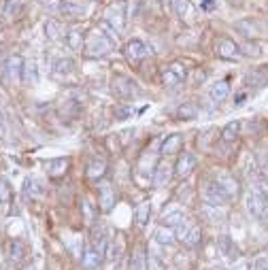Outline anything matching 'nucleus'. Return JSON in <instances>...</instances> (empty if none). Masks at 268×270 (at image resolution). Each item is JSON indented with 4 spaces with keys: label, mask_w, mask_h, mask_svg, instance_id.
Segmentation results:
<instances>
[{
    "label": "nucleus",
    "mask_w": 268,
    "mask_h": 270,
    "mask_svg": "<svg viewBox=\"0 0 268 270\" xmlns=\"http://www.w3.org/2000/svg\"><path fill=\"white\" fill-rule=\"evenodd\" d=\"M60 13L64 17H70V19H79L83 13H85V7L77 0H62L60 3Z\"/></svg>",
    "instance_id": "nucleus-13"
},
{
    "label": "nucleus",
    "mask_w": 268,
    "mask_h": 270,
    "mask_svg": "<svg viewBox=\"0 0 268 270\" xmlns=\"http://www.w3.org/2000/svg\"><path fill=\"white\" fill-rule=\"evenodd\" d=\"M107 173V162L102 158H92L87 164V177L92 179V181H98V179H102Z\"/></svg>",
    "instance_id": "nucleus-16"
},
{
    "label": "nucleus",
    "mask_w": 268,
    "mask_h": 270,
    "mask_svg": "<svg viewBox=\"0 0 268 270\" xmlns=\"http://www.w3.org/2000/svg\"><path fill=\"white\" fill-rule=\"evenodd\" d=\"M200 240H202V232H200V228H196V226H189V230L185 232V236H183V245L185 247H196V245H200Z\"/></svg>",
    "instance_id": "nucleus-28"
},
{
    "label": "nucleus",
    "mask_w": 268,
    "mask_h": 270,
    "mask_svg": "<svg viewBox=\"0 0 268 270\" xmlns=\"http://www.w3.org/2000/svg\"><path fill=\"white\" fill-rule=\"evenodd\" d=\"M209 94H211V100L213 102H224L228 98V94H230V81L228 79H222V81L213 83Z\"/></svg>",
    "instance_id": "nucleus-18"
},
{
    "label": "nucleus",
    "mask_w": 268,
    "mask_h": 270,
    "mask_svg": "<svg viewBox=\"0 0 268 270\" xmlns=\"http://www.w3.org/2000/svg\"><path fill=\"white\" fill-rule=\"evenodd\" d=\"M185 77H187V68L181 62H173V64H168V66L162 68V83L166 87H175L179 83H183Z\"/></svg>",
    "instance_id": "nucleus-2"
},
{
    "label": "nucleus",
    "mask_w": 268,
    "mask_h": 270,
    "mask_svg": "<svg viewBox=\"0 0 268 270\" xmlns=\"http://www.w3.org/2000/svg\"><path fill=\"white\" fill-rule=\"evenodd\" d=\"M262 189H264V198L268 200V179H266V181L262 183Z\"/></svg>",
    "instance_id": "nucleus-46"
},
{
    "label": "nucleus",
    "mask_w": 268,
    "mask_h": 270,
    "mask_svg": "<svg viewBox=\"0 0 268 270\" xmlns=\"http://www.w3.org/2000/svg\"><path fill=\"white\" fill-rule=\"evenodd\" d=\"M23 9V0H7L5 3V15L7 17H17Z\"/></svg>",
    "instance_id": "nucleus-37"
},
{
    "label": "nucleus",
    "mask_w": 268,
    "mask_h": 270,
    "mask_svg": "<svg viewBox=\"0 0 268 270\" xmlns=\"http://www.w3.org/2000/svg\"><path fill=\"white\" fill-rule=\"evenodd\" d=\"M153 238H156L158 245H162V247H170L177 236H175V232H173V228L160 226V228L156 230V232H153Z\"/></svg>",
    "instance_id": "nucleus-20"
},
{
    "label": "nucleus",
    "mask_w": 268,
    "mask_h": 270,
    "mask_svg": "<svg viewBox=\"0 0 268 270\" xmlns=\"http://www.w3.org/2000/svg\"><path fill=\"white\" fill-rule=\"evenodd\" d=\"M149 215H151V204L149 202L138 204V209H136V226L145 228L147 222H149Z\"/></svg>",
    "instance_id": "nucleus-33"
},
{
    "label": "nucleus",
    "mask_w": 268,
    "mask_h": 270,
    "mask_svg": "<svg viewBox=\"0 0 268 270\" xmlns=\"http://www.w3.org/2000/svg\"><path fill=\"white\" fill-rule=\"evenodd\" d=\"M21 72H23V60L19 56H11L5 62V75L11 83H21Z\"/></svg>",
    "instance_id": "nucleus-9"
},
{
    "label": "nucleus",
    "mask_w": 268,
    "mask_h": 270,
    "mask_svg": "<svg viewBox=\"0 0 268 270\" xmlns=\"http://www.w3.org/2000/svg\"><path fill=\"white\" fill-rule=\"evenodd\" d=\"M251 270H268V255H260V258H255V262L251 264Z\"/></svg>",
    "instance_id": "nucleus-41"
},
{
    "label": "nucleus",
    "mask_w": 268,
    "mask_h": 270,
    "mask_svg": "<svg viewBox=\"0 0 268 270\" xmlns=\"http://www.w3.org/2000/svg\"><path fill=\"white\" fill-rule=\"evenodd\" d=\"M200 7H202L204 11H213V9H215V0H204Z\"/></svg>",
    "instance_id": "nucleus-42"
},
{
    "label": "nucleus",
    "mask_w": 268,
    "mask_h": 270,
    "mask_svg": "<svg viewBox=\"0 0 268 270\" xmlns=\"http://www.w3.org/2000/svg\"><path fill=\"white\" fill-rule=\"evenodd\" d=\"M245 54H249V56H260V49L255 47V45H247V51Z\"/></svg>",
    "instance_id": "nucleus-43"
},
{
    "label": "nucleus",
    "mask_w": 268,
    "mask_h": 270,
    "mask_svg": "<svg viewBox=\"0 0 268 270\" xmlns=\"http://www.w3.org/2000/svg\"><path fill=\"white\" fill-rule=\"evenodd\" d=\"M183 147V136L181 134H170L162 140V147H160V153L162 156H173V153H179V149Z\"/></svg>",
    "instance_id": "nucleus-14"
},
{
    "label": "nucleus",
    "mask_w": 268,
    "mask_h": 270,
    "mask_svg": "<svg viewBox=\"0 0 268 270\" xmlns=\"http://www.w3.org/2000/svg\"><path fill=\"white\" fill-rule=\"evenodd\" d=\"M238 130H240V124H238V121H230V124H226L224 132H222V136H224L226 143H232V140L238 136Z\"/></svg>",
    "instance_id": "nucleus-38"
},
{
    "label": "nucleus",
    "mask_w": 268,
    "mask_h": 270,
    "mask_svg": "<svg viewBox=\"0 0 268 270\" xmlns=\"http://www.w3.org/2000/svg\"><path fill=\"white\" fill-rule=\"evenodd\" d=\"M196 166H198V158L194 156V153L185 151V153H181V158L177 160V166H175V175H177L179 179H185V177H189L191 173L196 170Z\"/></svg>",
    "instance_id": "nucleus-6"
},
{
    "label": "nucleus",
    "mask_w": 268,
    "mask_h": 270,
    "mask_svg": "<svg viewBox=\"0 0 268 270\" xmlns=\"http://www.w3.org/2000/svg\"><path fill=\"white\" fill-rule=\"evenodd\" d=\"M81 211H83V219L87 226H92L94 224V209H92V204H89L87 200H81Z\"/></svg>",
    "instance_id": "nucleus-40"
},
{
    "label": "nucleus",
    "mask_w": 268,
    "mask_h": 270,
    "mask_svg": "<svg viewBox=\"0 0 268 270\" xmlns=\"http://www.w3.org/2000/svg\"><path fill=\"white\" fill-rule=\"evenodd\" d=\"M217 270H226V268H217Z\"/></svg>",
    "instance_id": "nucleus-48"
},
{
    "label": "nucleus",
    "mask_w": 268,
    "mask_h": 270,
    "mask_svg": "<svg viewBox=\"0 0 268 270\" xmlns=\"http://www.w3.org/2000/svg\"><path fill=\"white\" fill-rule=\"evenodd\" d=\"M113 45H115L113 38H109L102 30H96V32H92V36L87 38L85 51H87V56H89V58H100V56L111 54Z\"/></svg>",
    "instance_id": "nucleus-1"
},
{
    "label": "nucleus",
    "mask_w": 268,
    "mask_h": 270,
    "mask_svg": "<svg viewBox=\"0 0 268 270\" xmlns=\"http://www.w3.org/2000/svg\"><path fill=\"white\" fill-rule=\"evenodd\" d=\"M21 83H26V85H36L38 83V70H36V64L34 62H23Z\"/></svg>",
    "instance_id": "nucleus-21"
},
{
    "label": "nucleus",
    "mask_w": 268,
    "mask_h": 270,
    "mask_svg": "<svg viewBox=\"0 0 268 270\" xmlns=\"http://www.w3.org/2000/svg\"><path fill=\"white\" fill-rule=\"evenodd\" d=\"M132 113H134V109H132L130 105H117V107H115V111H113L115 119H119V121L130 119V117H132Z\"/></svg>",
    "instance_id": "nucleus-39"
},
{
    "label": "nucleus",
    "mask_w": 268,
    "mask_h": 270,
    "mask_svg": "<svg viewBox=\"0 0 268 270\" xmlns=\"http://www.w3.org/2000/svg\"><path fill=\"white\" fill-rule=\"evenodd\" d=\"M41 194V183L36 181V179H26V183H23V198H32V196H38Z\"/></svg>",
    "instance_id": "nucleus-36"
},
{
    "label": "nucleus",
    "mask_w": 268,
    "mask_h": 270,
    "mask_svg": "<svg viewBox=\"0 0 268 270\" xmlns=\"http://www.w3.org/2000/svg\"><path fill=\"white\" fill-rule=\"evenodd\" d=\"M98 202H100V211L109 213L115 204V187L111 183H100L98 185Z\"/></svg>",
    "instance_id": "nucleus-10"
},
{
    "label": "nucleus",
    "mask_w": 268,
    "mask_h": 270,
    "mask_svg": "<svg viewBox=\"0 0 268 270\" xmlns=\"http://www.w3.org/2000/svg\"><path fill=\"white\" fill-rule=\"evenodd\" d=\"M234 270H251V264H249V262H240Z\"/></svg>",
    "instance_id": "nucleus-44"
},
{
    "label": "nucleus",
    "mask_w": 268,
    "mask_h": 270,
    "mask_svg": "<svg viewBox=\"0 0 268 270\" xmlns=\"http://www.w3.org/2000/svg\"><path fill=\"white\" fill-rule=\"evenodd\" d=\"M245 98H247L245 94H238V96H236V102H234V105H236V107H240V105H242V100H245Z\"/></svg>",
    "instance_id": "nucleus-45"
},
{
    "label": "nucleus",
    "mask_w": 268,
    "mask_h": 270,
    "mask_svg": "<svg viewBox=\"0 0 268 270\" xmlns=\"http://www.w3.org/2000/svg\"><path fill=\"white\" fill-rule=\"evenodd\" d=\"M217 56L224 58V60H240L242 51H240V47L234 41H230V38H222V41L217 43Z\"/></svg>",
    "instance_id": "nucleus-11"
},
{
    "label": "nucleus",
    "mask_w": 268,
    "mask_h": 270,
    "mask_svg": "<svg viewBox=\"0 0 268 270\" xmlns=\"http://www.w3.org/2000/svg\"><path fill=\"white\" fill-rule=\"evenodd\" d=\"M113 92L119 98H134V96H138V87L130 77L117 75V77H113Z\"/></svg>",
    "instance_id": "nucleus-5"
},
{
    "label": "nucleus",
    "mask_w": 268,
    "mask_h": 270,
    "mask_svg": "<svg viewBox=\"0 0 268 270\" xmlns=\"http://www.w3.org/2000/svg\"><path fill=\"white\" fill-rule=\"evenodd\" d=\"M9 258H11V262H15V264H19L23 258H26V247H23V242L21 240H11V245H9Z\"/></svg>",
    "instance_id": "nucleus-29"
},
{
    "label": "nucleus",
    "mask_w": 268,
    "mask_h": 270,
    "mask_svg": "<svg viewBox=\"0 0 268 270\" xmlns=\"http://www.w3.org/2000/svg\"><path fill=\"white\" fill-rule=\"evenodd\" d=\"M170 175H173V168L168 164H158L156 166V170H153V185L156 187H164L166 183L170 181Z\"/></svg>",
    "instance_id": "nucleus-17"
},
{
    "label": "nucleus",
    "mask_w": 268,
    "mask_h": 270,
    "mask_svg": "<svg viewBox=\"0 0 268 270\" xmlns=\"http://www.w3.org/2000/svg\"><path fill=\"white\" fill-rule=\"evenodd\" d=\"M220 249H222V253L226 255V258H230V260H236L238 258V249L232 245V240H230L228 236H224L220 240Z\"/></svg>",
    "instance_id": "nucleus-34"
},
{
    "label": "nucleus",
    "mask_w": 268,
    "mask_h": 270,
    "mask_svg": "<svg viewBox=\"0 0 268 270\" xmlns=\"http://www.w3.org/2000/svg\"><path fill=\"white\" fill-rule=\"evenodd\" d=\"M105 21L119 32L124 28V23H126V3H113V5H109L107 11H105Z\"/></svg>",
    "instance_id": "nucleus-3"
},
{
    "label": "nucleus",
    "mask_w": 268,
    "mask_h": 270,
    "mask_svg": "<svg viewBox=\"0 0 268 270\" xmlns=\"http://www.w3.org/2000/svg\"><path fill=\"white\" fill-rule=\"evenodd\" d=\"M62 34V23L58 19H47L45 23V36L49 38V41H56V38H60Z\"/></svg>",
    "instance_id": "nucleus-32"
},
{
    "label": "nucleus",
    "mask_w": 268,
    "mask_h": 270,
    "mask_svg": "<svg viewBox=\"0 0 268 270\" xmlns=\"http://www.w3.org/2000/svg\"><path fill=\"white\" fill-rule=\"evenodd\" d=\"M92 247L105 255V251H107V247H109V238H107V232H105L102 228L96 230V232L92 234Z\"/></svg>",
    "instance_id": "nucleus-26"
},
{
    "label": "nucleus",
    "mask_w": 268,
    "mask_h": 270,
    "mask_svg": "<svg viewBox=\"0 0 268 270\" xmlns=\"http://www.w3.org/2000/svg\"><path fill=\"white\" fill-rule=\"evenodd\" d=\"M66 45L70 49H75V51H81V47H83V34L79 30H70L66 34Z\"/></svg>",
    "instance_id": "nucleus-35"
},
{
    "label": "nucleus",
    "mask_w": 268,
    "mask_h": 270,
    "mask_svg": "<svg viewBox=\"0 0 268 270\" xmlns=\"http://www.w3.org/2000/svg\"><path fill=\"white\" fill-rule=\"evenodd\" d=\"M202 215L207 217V219H209L211 224H220V222H224V211H222L220 207H213V204H207V202L202 204Z\"/></svg>",
    "instance_id": "nucleus-24"
},
{
    "label": "nucleus",
    "mask_w": 268,
    "mask_h": 270,
    "mask_svg": "<svg viewBox=\"0 0 268 270\" xmlns=\"http://www.w3.org/2000/svg\"><path fill=\"white\" fill-rule=\"evenodd\" d=\"M217 183L222 185V189L228 194V198H236L238 196V191H240L238 189V181L232 175H220V177H217Z\"/></svg>",
    "instance_id": "nucleus-15"
},
{
    "label": "nucleus",
    "mask_w": 268,
    "mask_h": 270,
    "mask_svg": "<svg viewBox=\"0 0 268 270\" xmlns=\"http://www.w3.org/2000/svg\"><path fill=\"white\" fill-rule=\"evenodd\" d=\"M228 200H230L228 194L222 189V185L217 183V181L209 183L207 189H204V202H207V204H213V207H222V204H226Z\"/></svg>",
    "instance_id": "nucleus-7"
},
{
    "label": "nucleus",
    "mask_w": 268,
    "mask_h": 270,
    "mask_svg": "<svg viewBox=\"0 0 268 270\" xmlns=\"http://www.w3.org/2000/svg\"><path fill=\"white\" fill-rule=\"evenodd\" d=\"M147 255H145V249L143 247H138L134 249V255L130 258V270H147Z\"/></svg>",
    "instance_id": "nucleus-23"
},
{
    "label": "nucleus",
    "mask_w": 268,
    "mask_h": 270,
    "mask_svg": "<svg viewBox=\"0 0 268 270\" xmlns=\"http://www.w3.org/2000/svg\"><path fill=\"white\" fill-rule=\"evenodd\" d=\"M196 115H198V109H196V105H191V102H183V105L177 109V117L183 121L196 119Z\"/></svg>",
    "instance_id": "nucleus-30"
},
{
    "label": "nucleus",
    "mask_w": 268,
    "mask_h": 270,
    "mask_svg": "<svg viewBox=\"0 0 268 270\" xmlns=\"http://www.w3.org/2000/svg\"><path fill=\"white\" fill-rule=\"evenodd\" d=\"M45 168L49 177H62L68 168V158H56V160H49L45 162Z\"/></svg>",
    "instance_id": "nucleus-19"
},
{
    "label": "nucleus",
    "mask_w": 268,
    "mask_h": 270,
    "mask_svg": "<svg viewBox=\"0 0 268 270\" xmlns=\"http://www.w3.org/2000/svg\"><path fill=\"white\" fill-rule=\"evenodd\" d=\"M81 264H83L85 270H98L100 264H102V253L96 251L92 245L85 247V251H83V255H81Z\"/></svg>",
    "instance_id": "nucleus-12"
},
{
    "label": "nucleus",
    "mask_w": 268,
    "mask_h": 270,
    "mask_svg": "<svg viewBox=\"0 0 268 270\" xmlns=\"http://www.w3.org/2000/svg\"><path fill=\"white\" fill-rule=\"evenodd\" d=\"M21 270H34V268H32V266H23Z\"/></svg>",
    "instance_id": "nucleus-47"
},
{
    "label": "nucleus",
    "mask_w": 268,
    "mask_h": 270,
    "mask_svg": "<svg viewBox=\"0 0 268 270\" xmlns=\"http://www.w3.org/2000/svg\"><path fill=\"white\" fill-rule=\"evenodd\" d=\"M181 222H185V217H183V213L179 211V209L168 211V213L162 215V226H166V228H177Z\"/></svg>",
    "instance_id": "nucleus-25"
},
{
    "label": "nucleus",
    "mask_w": 268,
    "mask_h": 270,
    "mask_svg": "<svg viewBox=\"0 0 268 270\" xmlns=\"http://www.w3.org/2000/svg\"><path fill=\"white\" fill-rule=\"evenodd\" d=\"M173 11L177 13V17H189L191 11H194V7H191L189 0H173Z\"/></svg>",
    "instance_id": "nucleus-31"
},
{
    "label": "nucleus",
    "mask_w": 268,
    "mask_h": 270,
    "mask_svg": "<svg viewBox=\"0 0 268 270\" xmlns=\"http://www.w3.org/2000/svg\"><path fill=\"white\" fill-rule=\"evenodd\" d=\"M11 196H13V189H11V183L7 179H0V209L7 211L9 204H11Z\"/></svg>",
    "instance_id": "nucleus-27"
},
{
    "label": "nucleus",
    "mask_w": 268,
    "mask_h": 270,
    "mask_svg": "<svg viewBox=\"0 0 268 270\" xmlns=\"http://www.w3.org/2000/svg\"><path fill=\"white\" fill-rule=\"evenodd\" d=\"M124 54H126V58L130 60V62H138V60L147 58L151 51H149V47H147L143 41H138V38H132V41H128V45H126V49H124Z\"/></svg>",
    "instance_id": "nucleus-8"
},
{
    "label": "nucleus",
    "mask_w": 268,
    "mask_h": 270,
    "mask_svg": "<svg viewBox=\"0 0 268 270\" xmlns=\"http://www.w3.org/2000/svg\"><path fill=\"white\" fill-rule=\"evenodd\" d=\"M72 68H75V62L70 58H60L54 62V75L56 77H66L72 72Z\"/></svg>",
    "instance_id": "nucleus-22"
},
{
    "label": "nucleus",
    "mask_w": 268,
    "mask_h": 270,
    "mask_svg": "<svg viewBox=\"0 0 268 270\" xmlns=\"http://www.w3.org/2000/svg\"><path fill=\"white\" fill-rule=\"evenodd\" d=\"M247 209L253 217H258V219H264V217L268 215V200L264 198V194H260L258 189L249 191L247 196Z\"/></svg>",
    "instance_id": "nucleus-4"
}]
</instances>
